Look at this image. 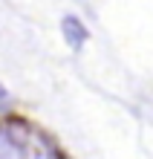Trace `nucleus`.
I'll list each match as a JSON object with an SVG mask.
<instances>
[{"label": "nucleus", "mask_w": 153, "mask_h": 159, "mask_svg": "<svg viewBox=\"0 0 153 159\" xmlns=\"http://www.w3.org/2000/svg\"><path fill=\"white\" fill-rule=\"evenodd\" d=\"M61 32H64V41L70 43L72 49H81V46L90 41L87 26H84L81 17H75V15H64L61 17Z\"/></svg>", "instance_id": "1"}, {"label": "nucleus", "mask_w": 153, "mask_h": 159, "mask_svg": "<svg viewBox=\"0 0 153 159\" xmlns=\"http://www.w3.org/2000/svg\"><path fill=\"white\" fill-rule=\"evenodd\" d=\"M6 107H9V90L0 84V110H6Z\"/></svg>", "instance_id": "2"}]
</instances>
